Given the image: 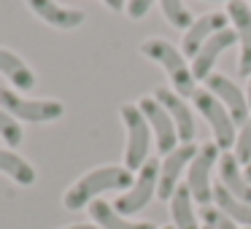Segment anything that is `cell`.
<instances>
[{
  "label": "cell",
  "mask_w": 251,
  "mask_h": 229,
  "mask_svg": "<svg viewBox=\"0 0 251 229\" xmlns=\"http://www.w3.org/2000/svg\"><path fill=\"white\" fill-rule=\"evenodd\" d=\"M243 173H246V178H249V183H251V162L246 164V170H243Z\"/></svg>",
  "instance_id": "30"
},
{
  "label": "cell",
  "mask_w": 251,
  "mask_h": 229,
  "mask_svg": "<svg viewBox=\"0 0 251 229\" xmlns=\"http://www.w3.org/2000/svg\"><path fill=\"white\" fill-rule=\"evenodd\" d=\"M219 157H222V148L216 143H202L197 148L195 159L186 167V189H189L192 200L200 207H208L213 202V183H211V173L219 164Z\"/></svg>",
  "instance_id": "6"
},
{
  "label": "cell",
  "mask_w": 251,
  "mask_h": 229,
  "mask_svg": "<svg viewBox=\"0 0 251 229\" xmlns=\"http://www.w3.org/2000/svg\"><path fill=\"white\" fill-rule=\"evenodd\" d=\"M224 27H229V19L224 11H211V14L197 17L195 22L189 24V30L184 33V38H181V54H184L186 60H192V57L200 51V46L205 44L208 38H213L216 33H222Z\"/></svg>",
  "instance_id": "13"
},
{
  "label": "cell",
  "mask_w": 251,
  "mask_h": 229,
  "mask_svg": "<svg viewBox=\"0 0 251 229\" xmlns=\"http://www.w3.org/2000/svg\"><path fill=\"white\" fill-rule=\"evenodd\" d=\"M170 216H173V227L176 229H202L195 213V200H192L186 183H181L170 197Z\"/></svg>",
  "instance_id": "20"
},
{
  "label": "cell",
  "mask_w": 251,
  "mask_h": 229,
  "mask_svg": "<svg viewBox=\"0 0 251 229\" xmlns=\"http://www.w3.org/2000/svg\"><path fill=\"white\" fill-rule=\"evenodd\" d=\"M0 76L17 92H30L38 87V73L27 65V60L11 49H3V46H0Z\"/></svg>",
  "instance_id": "16"
},
{
  "label": "cell",
  "mask_w": 251,
  "mask_h": 229,
  "mask_svg": "<svg viewBox=\"0 0 251 229\" xmlns=\"http://www.w3.org/2000/svg\"><path fill=\"white\" fill-rule=\"evenodd\" d=\"M62 229H100L98 224H71V227H62Z\"/></svg>",
  "instance_id": "28"
},
{
  "label": "cell",
  "mask_w": 251,
  "mask_h": 229,
  "mask_svg": "<svg viewBox=\"0 0 251 229\" xmlns=\"http://www.w3.org/2000/svg\"><path fill=\"white\" fill-rule=\"evenodd\" d=\"M89 216H92V221L98 224L100 229H159V227H154L151 221H130V218H125L105 200H95L92 205H89Z\"/></svg>",
  "instance_id": "18"
},
{
  "label": "cell",
  "mask_w": 251,
  "mask_h": 229,
  "mask_svg": "<svg viewBox=\"0 0 251 229\" xmlns=\"http://www.w3.org/2000/svg\"><path fill=\"white\" fill-rule=\"evenodd\" d=\"M141 54L162 68L165 76L170 78L173 92H178L184 100L197 92V81H195V76H192V62L181 54L178 46H173L165 38H146L141 44Z\"/></svg>",
  "instance_id": "2"
},
{
  "label": "cell",
  "mask_w": 251,
  "mask_h": 229,
  "mask_svg": "<svg viewBox=\"0 0 251 229\" xmlns=\"http://www.w3.org/2000/svg\"><path fill=\"white\" fill-rule=\"evenodd\" d=\"M0 173L11 178L17 186H33L38 173L25 157H19L14 148H0Z\"/></svg>",
  "instance_id": "19"
},
{
  "label": "cell",
  "mask_w": 251,
  "mask_h": 229,
  "mask_svg": "<svg viewBox=\"0 0 251 229\" xmlns=\"http://www.w3.org/2000/svg\"><path fill=\"white\" fill-rule=\"evenodd\" d=\"M159 229H176V227H159Z\"/></svg>",
  "instance_id": "33"
},
{
  "label": "cell",
  "mask_w": 251,
  "mask_h": 229,
  "mask_svg": "<svg viewBox=\"0 0 251 229\" xmlns=\"http://www.w3.org/2000/svg\"><path fill=\"white\" fill-rule=\"evenodd\" d=\"M211 3H229V0H211Z\"/></svg>",
  "instance_id": "31"
},
{
  "label": "cell",
  "mask_w": 251,
  "mask_h": 229,
  "mask_svg": "<svg viewBox=\"0 0 251 229\" xmlns=\"http://www.w3.org/2000/svg\"><path fill=\"white\" fill-rule=\"evenodd\" d=\"M197 148L200 146H195V143H181L176 151H170L162 157V162H159V186H157L159 200H170V197H173V191L181 186L184 170L189 167V162L195 159Z\"/></svg>",
  "instance_id": "10"
},
{
  "label": "cell",
  "mask_w": 251,
  "mask_h": 229,
  "mask_svg": "<svg viewBox=\"0 0 251 229\" xmlns=\"http://www.w3.org/2000/svg\"><path fill=\"white\" fill-rule=\"evenodd\" d=\"M138 108L143 111V116H146L149 127H151V132H154L157 151H162V157H165V154H170V151H176V148L181 146L178 130H176L173 119L168 116V111L159 105V100L154 97V94H146V97L138 100Z\"/></svg>",
  "instance_id": "8"
},
{
  "label": "cell",
  "mask_w": 251,
  "mask_h": 229,
  "mask_svg": "<svg viewBox=\"0 0 251 229\" xmlns=\"http://www.w3.org/2000/svg\"><path fill=\"white\" fill-rule=\"evenodd\" d=\"M232 154L240 164H249L251 162V116L246 124H240L238 130V137H235V146H232Z\"/></svg>",
  "instance_id": "24"
},
{
  "label": "cell",
  "mask_w": 251,
  "mask_h": 229,
  "mask_svg": "<svg viewBox=\"0 0 251 229\" xmlns=\"http://www.w3.org/2000/svg\"><path fill=\"white\" fill-rule=\"evenodd\" d=\"M154 97L159 100V105H162L165 111H168V116L173 119L176 130H178V140L181 143H192L195 140V116H192V108L186 105V100L181 97L178 92H173L170 87H157L154 89Z\"/></svg>",
  "instance_id": "15"
},
{
  "label": "cell",
  "mask_w": 251,
  "mask_h": 229,
  "mask_svg": "<svg viewBox=\"0 0 251 229\" xmlns=\"http://www.w3.org/2000/svg\"><path fill=\"white\" fill-rule=\"evenodd\" d=\"M159 3V11H162L165 22L170 24V27L176 30H189V24L195 22V17L189 14V8H186L184 0H157Z\"/></svg>",
  "instance_id": "22"
},
{
  "label": "cell",
  "mask_w": 251,
  "mask_h": 229,
  "mask_svg": "<svg viewBox=\"0 0 251 229\" xmlns=\"http://www.w3.org/2000/svg\"><path fill=\"white\" fill-rule=\"evenodd\" d=\"M232 44H238V35H235L232 27H224L222 33L208 38L205 44L200 46V51L192 57V76H195V81H205L213 73V68H216L219 57H222Z\"/></svg>",
  "instance_id": "12"
},
{
  "label": "cell",
  "mask_w": 251,
  "mask_h": 229,
  "mask_svg": "<svg viewBox=\"0 0 251 229\" xmlns=\"http://www.w3.org/2000/svg\"><path fill=\"white\" fill-rule=\"evenodd\" d=\"M157 186H159V162L157 159H149L135 173V181H132L130 189L116 197L114 207L122 216H135V213H141L157 197Z\"/></svg>",
  "instance_id": "7"
},
{
  "label": "cell",
  "mask_w": 251,
  "mask_h": 229,
  "mask_svg": "<svg viewBox=\"0 0 251 229\" xmlns=\"http://www.w3.org/2000/svg\"><path fill=\"white\" fill-rule=\"evenodd\" d=\"M219 183L232 197H238L240 202L251 205V183L246 178V173L240 170V162L235 159V154H229V151H224L219 157Z\"/></svg>",
  "instance_id": "17"
},
{
  "label": "cell",
  "mask_w": 251,
  "mask_h": 229,
  "mask_svg": "<svg viewBox=\"0 0 251 229\" xmlns=\"http://www.w3.org/2000/svg\"><path fill=\"white\" fill-rule=\"evenodd\" d=\"M0 108H6L17 121H27V124H49L65 116V105L60 100H30L11 87H0Z\"/></svg>",
  "instance_id": "4"
},
{
  "label": "cell",
  "mask_w": 251,
  "mask_h": 229,
  "mask_svg": "<svg viewBox=\"0 0 251 229\" xmlns=\"http://www.w3.org/2000/svg\"><path fill=\"white\" fill-rule=\"evenodd\" d=\"M224 14H227L229 27L235 30L238 44H240L238 73L243 78H249L251 76V6H249V0H229Z\"/></svg>",
  "instance_id": "11"
},
{
  "label": "cell",
  "mask_w": 251,
  "mask_h": 229,
  "mask_svg": "<svg viewBox=\"0 0 251 229\" xmlns=\"http://www.w3.org/2000/svg\"><path fill=\"white\" fill-rule=\"evenodd\" d=\"M119 119L127 130V143H125V167L138 173L143 164L149 162V151L154 143V132L149 127L143 111L138 108V103H125L119 108Z\"/></svg>",
  "instance_id": "3"
},
{
  "label": "cell",
  "mask_w": 251,
  "mask_h": 229,
  "mask_svg": "<svg viewBox=\"0 0 251 229\" xmlns=\"http://www.w3.org/2000/svg\"><path fill=\"white\" fill-rule=\"evenodd\" d=\"M202 229H213V227H211V224H205V227H202Z\"/></svg>",
  "instance_id": "32"
},
{
  "label": "cell",
  "mask_w": 251,
  "mask_h": 229,
  "mask_svg": "<svg viewBox=\"0 0 251 229\" xmlns=\"http://www.w3.org/2000/svg\"><path fill=\"white\" fill-rule=\"evenodd\" d=\"M246 97H249V108H251V76H249V84H246Z\"/></svg>",
  "instance_id": "29"
},
{
  "label": "cell",
  "mask_w": 251,
  "mask_h": 229,
  "mask_svg": "<svg viewBox=\"0 0 251 229\" xmlns=\"http://www.w3.org/2000/svg\"><path fill=\"white\" fill-rule=\"evenodd\" d=\"M213 205H216L222 213H227L238 227L251 229V205L249 202H240L238 197H232L219 181L213 183Z\"/></svg>",
  "instance_id": "21"
},
{
  "label": "cell",
  "mask_w": 251,
  "mask_h": 229,
  "mask_svg": "<svg viewBox=\"0 0 251 229\" xmlns=\"http://www.w3.org/2000/svg\"><path fill=\"white\" fill-rule=\"evenodd\" d=\"M205 89L224 105V108L229 111V116H232L235 124H246V121H249V116H251L249 97H246V92H243V89H240L229 76L211 73V76L205 78Z\"/></svg>",
  "instance_id": "9"
},
{
  "label": "cell",
  "mask_w": 251,
  "mask_h": 229,
  "mask_svg": "<svg viewBox=\"0 0 251 229\" xmlns=\"http://www.w3.org/2000/svg\"><path fill=\"white\" fill-rule=\"evenodd\" d=\"M0 137L8 143V148H19L25 140V132H22V124L8 114L6 108H0Z\"/></svg>",
  "instance_id": "23"
},
{
  "label": "cell",
  "mask_w": 251,
  "mask_h": 229,
  "mask_svg": "<svg viewBox=\"0 0 251 229\" xmlns=\"http://www.w3.org/2000/svg\"><path fill=\"white\" fill-rule=\"evenodd\" d=\"M189 100H192V105L200 111L202 119L208 121V127H211V132H213V143L222 148V154L229 151V148L235 146V137H238V130H235V121H232V116H229V111L224 108L205 87H197V92L192 94Z\"/></svg>",
  "instance_id": "5"
},
{
  "label": "cell",
  "mask_w": 251,
  "mask_h": 229,
  "mask_svg": "<svg viewBox=\"0 0 251 229\" xmlns=\"http://www.w3.org/2000/svg\"><path fill=\"white\" fill-rule=\"evenodd\" d=\"M103 3L111 8V11H116V14H122L127 8V0H103Z\"/></svg>",
  "instance_id": "27"
},
{
  "label": "cell",
  "mask_w": 251,
  "mask_h": 229,
  "mask_svg": "<svg viewBox=\"0 0 251 229\" xmlns=\"http://www.w3.org/2000/svg\"><path fill=\"white\" fill-rule=\"evenodd\" d=\"M157 3V0H127V8L125 14L130 19H135V22H141L143 17H146L149 11H151V6Z\"/></svg>",
  "instance_id": "26"
},
{
  "label": "cell",
  "mask_w": 251,
  "mask_h": 229,
  "mask_svg": "<svg viewBox=\"0 0 251 229\" xmlns=\"http://www.w3.org/2000/svg\"><path fill=\"white\" fill-rule=\"evenodd\" d=\"M25 6H27L41 22H46L54 30H76L87 22V14H84L81 8L60 6L57 0H25Z\"/></svg>",
  "instance_id": "14"
},
{
  "label": "cell",
  "mask_w": 251,
  "mask_h": 229,
  "mask_svg": "<svg viewBox=\"0 0 251 229\" xmlns=\"http://www.w3.org/2000/svg\"><path fill=\"white\" fill-rule=\"evenodd\" d=\"M132 181H135V175L125 164H100L68 186V191L62 194V205H65V210H81V207L92 205L103 191H127Z\"/></svg>",
  "instance_id": "1"
},
{
  "label": "cell",
  "mask_w": 251,
  "mask_h": 229,
  "mask_svg": "<svg viewBox=\"0 0 251 229\" xmlns=\"http://www.w3.org/2000/svg\"><path fill=\"white\" fill-rule=\"evenodd\" d=\"M200 216L205 218V224H211L213 229H240L238 224L232 221V218L227 216V213H222L216 205H208V207H202L200 210Z\"/></svg>",
  "instance_id": "25"
},
{
  "label": "cell",
  "mask_w": 251,
  "mask_h": 229,
  "mask_svg": "<svg viewBox=\"0 0 251 229\" xmlns=\"http://www.w3.org/2000/svg\"><path fill=\"white\" fill-rule=\"evenodd\" d=\"M249 6H251V0H249Z\"/></svg>",
  "instance_id": "34"
}]
</instances>
